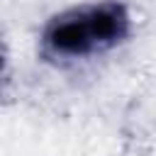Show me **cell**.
Listing matches in <instances>:
<instances>
[{"label": "cell", "instance_id": "cell-1", "mask_svg": "<svg viewBox=\"0 0 156 156\" xmlns=\"http://www.w3.org/2000/svg\"><path fill=\"white\" fill-rule=\"evenodd\" d=\"M41 51L54 61H80L102 51L93 5H80L54 15L41 32Z\"/></svg>", "mask_w": 156, "mask_h": 156}]
</instances>
